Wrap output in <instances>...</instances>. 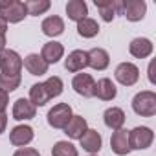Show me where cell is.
<instances>
[{
    "label": "cell",
    "instance_id": "cell-1",
    "mask_svg": "<svg viewBox=\"0 0 156 156\" xmlns=\"http://www.w3.org/2000/svg\"><path fill=\"white\" fill-rule=\"evenodd\" d=\"M62 94V81L61 77L53 75L44 83H37L30 88V101L35 107H44L51 98H57Z\"/></svg>",
    "mask_w": 156,
    "mask_h": 156
},
{
    "label": "cell",
    "instance_id": "cell-2",
    "mask_svg": "<svg viewBox=\"0 0 156 156\" xmlns=\"http://www.w3.org/2000/svg\"><path fill=\"white\" fill-rule=\"evenodd\" d=\"M132 110L138 116H143V118L154 116L156 114V94L151 92V90L138 92L132 99Z\"/></svg>",
    "mask_w": 156,
    "mask_h": 156
},
{
    "label": "cell",
    "instance_id": "cell-3",
    "mask_svg": "<svg viewBox=\"0 0 156 156\" xmlns=\"http://www.w3.org/2000/svg\"><path fill=\"white\" fill-rule=\"evenodd\" d=\"M28 15V9L20 0H0V17L6 22H20Z\"/></svg>",
    "mask_w": 156,
    "mask_h": 156
},
{
    "label": "cell",
    "instance_id": "cell-4",
    "mask_svg": "<svg viewBox=\"0 0 156 156\" xmlns=\"http://www.w3.org/2000/svg\"><path fill=\"white\" fill-rule=\"evenodd\" d=\"M0 70H2V75H20L22 70V59L17 51L13 50H4L0 51Z\"/></svg>",
    "mask_w": 156,
    "mask_h": 156
},
{
    "label": "cell",
    "instance_id": "cell-5",
    "mask_svg": "<svg viewBox=\"0 0 156 156\" xmlns=\"http://www.w3.org/2000/svg\"><path fill=\"white\" fill-rule=\"evenodd\" d=\"M72 107L68 103H59L48 112V123L53 129H66V125L72 119Z\"/></svg>",
    "mask_w": 156,
    "mask_h": 156
},
{
    "label": "cell",
    "instance_id": "cell-6",
    "mask_svg": "<svg viewBox=\"0 0 156 156\" xmlns=\"http://www.w3.org/2000/svg\"><path fill=\"white\" fill-rule=\"evenodd\" d=\"M154 140V134L149 127H136L129 132V145H130V151L136 149V151H143L147 147H151Z\"/></svg>",
    "mask_w": 156,
    "mask_h": 156
},
{
    "label": "cell",
    "instance_id": "cell-7",
    "mask_svg": "<svg viewBox=\"0 0 156 156\" xmlns=\"http://www.w3.org/2000/svg\"><path fill=\"white\" fill-rule=\"evenodd\" d=\"M114 75H116V79H118L123 87H132V85H136V81L140 79V70H138V66L132 64V62H121V64L116 68Z\"/></svg>",
    "mask_w": 156,
    "mask_h": 156
},
{
    "label": "cell",
    "instance_id": "cell-8",
    "mask_svg": "<svg viewBox=\"0 0 156 156\" xmlns=\"http://www.w3.org/2000/svg\"><path fill=\"white\" fill-rule=\"evenodd\" d=\"M72 87L73 90L83 96V98H94V92H96V81L92 79L90 73H77L72 81Z\"/></svg>",
    "mask_w": 156,
    "mask_h": 156
},
{
    "label": "cell",
    "instance_id": "cell-9",
    "mask_svg": "<svg viewBox=\"0 0 156 156\" xmlns=\"http://www.w3.org/2000/svg\"><path fill=\"white\" fill-rule=\"evenodd\" d=\"M145 11H147V4L143 0H125L123 2V15L130 22L141 20L145 17Z\"/></svg>",
    "mask_w": 156,
    "mask_h": 156
},
{
    "label": "cell",
    "instance_id": "cell-10",
    "mask_svg": "<svg viewBox=\"0 0 156 156\" xmlns=\"http://www.w3.org/2000/svg\"><path fill=\"white\" fill-rule=\"evenodd\" d=\"M96 8L99 9V15L105 22H112L118 11H123V2L118 0H96Z\"/></svg>",
    "mask_w": 156,
    "mask_h": 156
},
{
    "label": "cell",
    "instance_id": "cell-11",
    "mask_svg": "<svg viewBox=\"0 0 156 156\" xmlns=\"http://www.w3.org/2000/svg\"><path fill=\"white\" fill-rule=\"evenodd\" d=\"M87 66H88V55H87V51H83V50H73V51L68 55L66 62H64V68H66L68 72H72V73L83 72Z\"/></svg>",
    "mask_w": 156,
    "mask_h": 156
},
{
    "label": "cell",
    "instance_id": "cell-12",
    "mask_svg": "<svg viewBox=\"0 0 156 156\" xmlns=\"http://www.w3.org/2000/svg\"><path fill=\"white\" fill-rule=\"evenodd\" d=\"M110 147L118 156H125L130 152V145H129V132L125 129H119L112 134L110 138Z\"/></svg>",
    "mask_w": 156,
    "mask_h": 156
},
{
    "label": "cell",
    "instance_id": "cell-13",
    "mask_svg": "<svg viewBox=\"0 0 156 156\" xmlns=\"http://www.w3.org/2000/svg\"><path fill=\"white\" fill-rule=\"evenodd\" d=\"M31 118H35V105L24 98L17 99L13 105V119L22 121V119H31Z\"/></svg>",
    "mask_w": 156,
    "mask_h": 156
},
{
    "label": "cell",
    "instance_id": "cell-14",
    "mask_svg": "<svg viewBox=\"0 0 156 156\" xmlns=\"http://www.w3.org/2000/svg\"><path fill=\"white\" fill-rule=\"evenodd\" d=\"M62 55H64V48H62L61 42L51 41V42H46V44L42 46V53H41V57L46 61L48 66H50V64H55L59 59H62Z\"/></svg>",
    "mask_w": 156,
    "mask_h": 156
},
{
    "label": "cell",
    "instance_id": "cell-15",
    "mask_svg": "<svg viewBox=\"0 0 156 156\" xmlns=\"http://www.w3.org/2000/svg\"><path fill=\"white\" fill-rule=\"evenodd\" d=\"M9 140H11L13 145L24 147V145H28V143L33 140V129H31L30 125H17V127L11 130Z\"/></svg>",
    "mask_w": 156,
    "mask_h": 156
},
{
    "label": "cell",
    "instance_id": "cell-16",
    "mask_svg": "<svg viewBox=\"0 0 156 156\" xmlns=\"http://www.w3.org/2000/svg\"><path fill=\"white\" fill-rule=\"evenodd\" d=\"M101 143H103V140H101V134L98 132V130H94V129H88L83 136H81V147L87 151V152H90V154H96V152H99V149H101Z\"/></svg>",
    "mask_w": 156,
    "mask_h": 156
},
{
    "label": "cell",
    "instance_id": "cell-17",
    "mask_svg": "<svg viewBox=\"0 0 156 156\" xmlns=\"http://www.w3.org/2000/svg\"><path fill=\"white\" fill-rule=\"evenodd\" d=\"M88 55V66H92L94 70H105L110 62L108 51L103 48H92L90 51H87Z\"/></svg>",
    "mask_w": 156,
    "mask_h": 156
},
{
    "label": "cell",
    "instance_id": "cell-18",
    "mask_svg": "<svg viewBox=\"0 0 156 156\" xmlns=\"http://www.w3.org/2000/svg\"><path fill=\"white\" fill-rule=\"evenodd\" d=\"M88 130V125H87V119L83 116H72L70 123L66 125L64 132L72 138V140H81V136Z\"/></svg>",
    "mask_w": 156,
    "mask_h": 156
},
{
    "label": "cell",
    "instance_id": "cell-19",
    "mask_svg": "<svg viewBox=\"0 0 156 156\" xmlns=\"http://www.w3.org/2000/svg\"><path fill=\"white\" fill-rule=\"evenodd\" d=\"M22 64L26 66V70H28L31 75H44V73L48 72L46 61H44L41 55H37V53H30V55L22 61Z\"/></svg>",
    "mask_w": 156,
    "mask_h": 156
},
{
    "label": "cell",
    "instance_id": "cell-20",
    "mask_svg": "<svg viewBox=\"0 0 156 156\" xmlns=\"http://www.w3.org/2000/svg\"><path fill=\"white\" fill-rule=\"evenodd\" d=\"M116 94H118L116 85L108 79V77H103V79H99V81L96 83V92H94V96H98L99 99H103V101H112V99L116 98Z\"/></svg>",
    "mask_w": 156,
    "mask_h": 156
},
{
    "label": "cell",
    "instance_id": "cell-21",
    "mask_svg": "<svg viewBox=\"0 0 156 156\" xmlns=\"http://www.w3.org/2000/svg\"><path fill=\"white\" fill-rule=\"evenodd\" d=\"M66 15H68V19H72L75 22H81L88 15L87 2L85 0H70V2L66 4Z\"/></svg>",
    "mask_w": 156,
    "mask_h": 156
},
{
    "label": "cell",
    "instance_id": "cell-22",
    "mask_svg": "<svg viewBox=\"0 0 156 156\" xmlns=\"http://www.w3.org/2000/svg\"><path fill=\"white\" fill-rule=\"evenodd\" d=\"M103 119H105V125L112 130H119L125 123V112L118 107H112V108H107L105 114H103Z\"/></svg>",
    "mask_w": 156,
    "mask_h": 156
},
{
    "label": "cell",
    "instance_id": "cell-23",
    "mask_svg": "<svg viewBox=\"0 0 156 156\" xmlns=\"http://www.w3.org/2000/svg\"><path fill=\"white\" fill-rule=\"evenodd\" d=\"M129 51L138 59H145V57H149L152 53V42L149 39H145V37H138V39H134L130 42Z\"/></svg>",
    "mask_w": 156,
    "mask_h": 156
},
{
    "label": "cell",
    "instance_id": "cell-24",
    "mask_svg": "<svg viewBox=\"0 0 156 156\" xmlns=\"http://www.w3.org/2000/svg\"><path fill=\"white\" fill-rule=\"evenodd\" d=\"M41 28H42V33L44 35H48V37H59L64 31V22H62L61 17L51 15V17H48V19L42 20V26Z\"/></svg>",
    "mask_w": 156,
    "mask_h": 156
},
{
    "label": "cell",
    "instance_id": "cell-25",
    "mask_svg": "<svg viewBox=\"0 0 156 156\" xmlns=\"http://www.w3.org/2000/svg\"><path fill=\"white\" fill-rule=\"evenodd\" d=\"M77 33L85 39H92L99 33V24L94 20V19H83L81 22H77Z\"/></svg>",
    "mask_w": 156,
    "mask_h": 156
},
{
    "label": "cell",
    "instance_id": "cell-26",
    "mask_svg": "<svg viewBox=\"0 0 156 156\" xmlns=\"http://www.w3.org/2000/svg\"><path fill=\"white\" fill-rule=\"evenodd\" d=\"M24 6L28 9V15L39 17V15H42L44 11L50 9L51 2H50V0H28V2H24Z\"/></svg>",
    "mask_w": 156,
    "mask_h": 156
},
{
    "label": "cell",
    "instance_id": "cell-27",
    "mask_svg": "<svg viewBox=\"0 0 156 156\" xmlns=\"http://www.w3.org/2000/svg\"><path fill=\"white\" fill-rule=\"evenodd\" d=\"M53 156H77V149L70 141H57L51 149Z\"/></svg>",
    "mask_w": 156,
    "mask_h": 156
},
{
    "label": "cell",
    "instance_id": "cell-28",
    "mask_svg": "<svg viewBox=\"0 0 156 156\" xmlns=\"http://www.w3.org/2000/svg\"><path fill=\"white\" fill-rule=\"evenodd\" d=\"M20 81H22L20 75L11 77V75H2V73H0V90H4V92H13L15 88H19Z\"/></svg>",
    "mask_w": 156,
    "mask_h": 156
},
{
    "label": "cell",
    "instance_id": "cell-29",
    "mask_svg": "<svg viewBox=\"0 0 156 156\" xmlns=\"http://www.w3.org/2000/svg\"><path fill=\"white\" fill-rule=\"evenodd\" d=\"M6 31H8V22L0 17V51L6 50Z\"/></svg>",
    "mask_w": 156,
    "mask_h": 156
},
{
    "label": "cell",
    "instance_id": "cell-30",
    "mask_svg": "<svg viewBox=\"0 0 156 156\" xmlns=\"http://www.w3.org/2000/svg\"><path fill=\"white\" fill-rule=\"evenodd\" d=\"M13 156H41L37 149H31V147H24V149H19Z\"/></svg>",
    "mask_w": 156,
    "mask_h": 156
},
{
    "label": "cell",
    "instance_id": "cell-31",
    "mask_svg": "<svg viewBox=\"0 0 156 156\" xmlns=\"http://www.w3.org/2000/svg\"><path fill=\"white\" fill-rule=\"evenodd\" d=\"M8 103H9V98H8V92H4V90H0V112H4V110H6V107H8Z\"/></svg>",
    "mask_w": 156,
    "mask_h": 156
},
{
    "label": "cell",
    "instance_id": "cell-32",
    "mask_svg": "<svg viewBox=\"0 0 156 156\" xmlns=\"http://www.w3.org/2000/svg\"><path fill=\"white\" fill-rule=\"evenodd\" d=\"M6 125H8V116L6 112H0V134L6 130Z\"/></svg>",
    "mask_w": 156,
    "mask_h": 156
},
{
    "label": "cell",
    "instance_id": "cell-33",
    "mask_svg": "<svg viewBox=\"0 0 156 156\" xmlns=\"http://www.w3.org/2000/svg\"><path fill=\"white\" fill-rule=\"evenodd\" d=\"M152 68H154V62H151V66H149V81H151V83L156 81V79H154V73H152Z\"/></svg>",
    "mask_w": 156,
    "mask_h": 156
},
{
    "label": "cell",
    "instance_id": "cell-34",
    "mask_svg": "<svg viewBox=\"0 0 156 156\" xmlns=\"http://www.w3.org/2000/svg\"><path fill=\"white\" fill-rule=\"evenodd\" d=\"M90 156H96V154H90Z\"/></svg>",
    "mask_w": 156,
    "mask_h": 156
}]
</instances>
